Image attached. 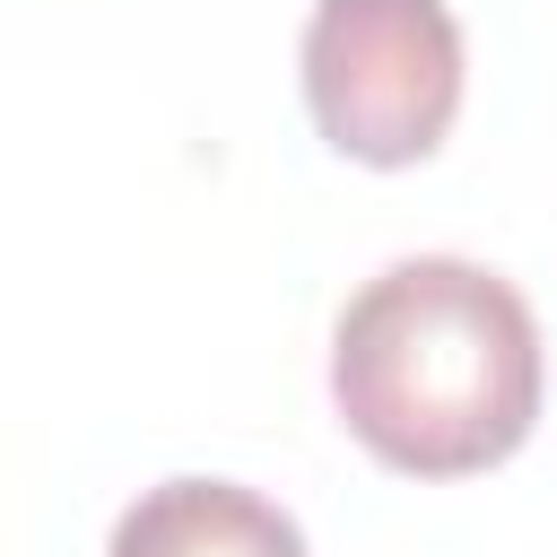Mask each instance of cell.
I'll use <instances>...</instances> for the list:
<instances>
[{"label":"cell","instance_id":"obj_1","mask_svg":"<svg viewBox=\"0 0 557 557\" xmlns=\"http://www.w3.org/2000/svg\"><path fill=\"white\" fill-rule=\"evenodd\" d=\"M331 400L374 461L409 479H470L540 418V322L479 261H392L331 331Z\"/></svg>","mask_w":557,"mask_h":557},{"label":"cell","instance_id":"obj_3","mask_svg":"<svg viewBox=\"0 0 557 557\" xmlns=\"http://www.w3.org/2000/svg\"><path fill=\"white\" fill-rule=\"evenodd\" d=\"M104 557H305V531L235 479H165L139 487Z\"/></svg>","mask_w":557,"mask_h":557},{"label":"cell","instance_id":"obj_2","mask_svg":"<svg viewBox=\"0 0 557 557\" xmlns=\"http://www.w3.org/2000/svg\"><path fill=\"white\" fill-rule=\"evenodd\" d=\"M305 104L357 165H418L461 113V26L444 0H313Z\"/></svg>","mask_w":557,"mask_h":557}]
</instances>
